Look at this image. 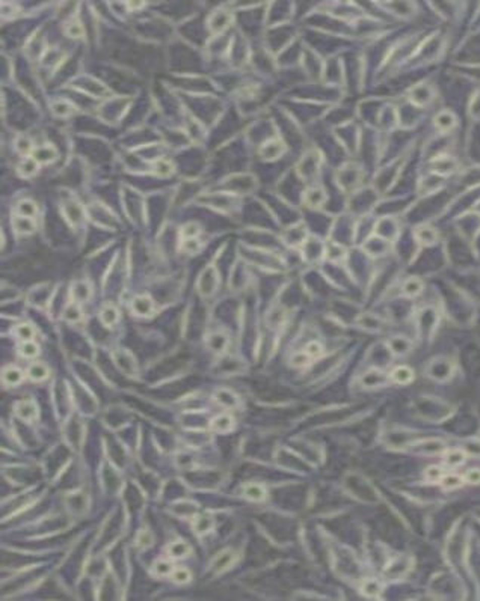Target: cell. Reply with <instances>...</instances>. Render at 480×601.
<instances>
[{
	"label": "cell",
	"mask_w": 480,
	"mask_h": 601,
	"mask_svg": "<svg viewBox=\"0 0 480 601\" xmlns=\"http://www.w3.org/2000/svg\"><path fill=\"white\" fill-rule=\"evenodd\" d=\"M35 161H38L39 164H48L53 163L57 158V151L53 145H42V146H35L32 155H30Z\"/></svg>",
	"instance_id": "1"
},
{
	"label": "cell",
	"mask_w": 480,
	"mask_h": 601,
	"mask_svg": "<svg viewBox=\"0 0 480 601\" xmlns=\"http://www.w3.org/2000/svg\"><path fill=\"white\" fill-rule=\"evenodd\" d=\"M131 310L138 316H150L154 310V301L150 296H136L131 301Z\"/></svg>",
	"instance_id": "2"
},
{
	"label": "cell",
	"mask_w": 480,
	"mask_h": 601,
	"mask_svg": "<svg viewBox=\"0 0 480 601\" xmlns=\"http://www.w3.org/2000/svg\"><path fill=\"white\" fill-rule=\"evenodd\" d=\"M434 125L437 127V130H440L443 133H447V131L453 130L456 127V116L450 110H443V112H440L435 116Z\"/></svg>",
	"instance_id": "3"
},
{
	"label": "cell",
	"mask_w": 480,
	"mask_h": 601,
	"mask_svg": "<svg viewBox=\"0 0 480 601\" xmlns=\"http://www.w3.org/2000/svg\"><path fill=\"white\" fill-rule=\"evenodd\" d=\"M12 229L20 234V235H29L35 231V222L30 217H23V216H14L11 220Z\"/></svg>",
	"instance_id": "4"
},
{
	"label": "cell",
	"mask_w": 480,
	"mask_h": 601,
	"mask_svg": "<svg viewBox=\"0 0 480 601\" xmlns=\"http://www.w3.org/2000/svg\"><path fill=\"white\" fill-rule=\"evenodd\" d=\"M15 413H17V416L20 419H23L26 422H32L38 416V410H36V405L33 404V401H20V402H17Z\"/></svg>",
	"instance_id": "5"
},
{
	"label": "cell",
	"mask_w": 480,
	"mask_h": 601,
	"mask_svg": "<svg viewBox=\"0 0 480 601\" xmlns=\"http://www.w3.org/2000/svg\"><path fill=\"white\" fill-rule=\"evenodd\" d=\"M166 552H168V555L172 559H183V558H187L192 553V549H190V546L186 541L177 540V541H172L166 547Z\"/></svg>",
	"instance_id": "6"
},
{
	"label": "cell",
	"mask_w": 480,
	"mask_h": 601,
	"mask_svg": "<svg viewBox=\"0 0 480 601\" xmlns=\"http://www.w3.org/2000/svg\"><path fill=\"white\" fill-rule=\"evenodd\" d=\"M284 152V143L280 140H270L267 143H264L260 149V154L263 158L266 160H273L278 158L281 154Z\"/></svg>",
	"instance_id": "7"
},
{
	"label": "cell",
	"mask_w": 480,
	"mask_h": 601,
	"mask_svg": "<svg viewBox=\"0 0 480 601\" xmlns=\"http://www.w3.org/2000/svg\"><path fill=\"white\" fill-rule=\"evenodd\" d=\"M23 378H24L23 371L18 369V368H15V366H8V368H5L3 372H2V381H3V384H5V386H9V387L18 386V384L23 381Z\"/></svg>",
	"instance_id": "8"
},
{
	"label": "cell",
	"mask_w": 480,
	"mask_h": 601,
	"mask_svg": "<svg viewBox=\"0 0 480 601\" xmlns=\"http://www.w3.org/2000/svg\"><path fill=\"white\" fill-rule=\"evenodd\" d=\"M325 199H326V195L319 187H313V189L307 190L305 196H304V201H305L307 207H310V208H319L320 205H323Z\"/></svg>",
	"instance_id": "9"
},
{
	"label": "cell",
	"mask_w": 480,
	"mask_h": 601,
	"mask_svg": "<svg viewBox=\"0 0 480 601\" xmlns=\"http://www.w3.org/2000/svg\"><path fill=\"white\" fill-rule=\"evenodd\" d=\"M38 166H39V163L35 161L32 157H24V158L20 161V164H18V167H17V172H18V175H20L21 178H32L33 175H36Z\"/></svg>",
	"instance_id": "10"
},
{
	"label": "cell",
	"mask_w": 480,
	"mask_h": 601,
	"mask_svg": "<svg viewBox=\"0 0 480 601\" xmlns=\"http://www.w3.org/2000/svg\"><path fill=\"white\" fill-rule=\"evenodd\" d=\"M15 214L17 216H23V217L35 219V216L38 214V205L32 199H21L15 205Z\"/></svg>",
	"instance_id": "11"
},
{
	"label": "cell",
	"mask_w": 480,
	"mask_h": 601,
	"mask_svg": "<svg viewBox=\"0 0 480 601\" xmlns=\"http://www.w3.org/2000/svg\"><path fill=\"white\" fill-rule=\"evenodd\" d=\"M234 420L230 414H219L212 420V430L216 433H227L233 428Z\"/></svg>",
	"instance_id": "12"
},
{
	"label": "cell",
	"mask_w": 480,
	"mask_h": 601,
	"mask_svg": "<svg viewBox=\"0 0 480 601\" xmlns=\"http://www.w3.org/2000/svg\"><path fill=\"white\" fill-rule=\"evenodd\" d=\"M27 375L32 381H42L47 378L48 375V369L44 363L41 362H33L29 368H27Z\"/></svg>",
	"instance_id": "13"
},
{
	"label": "cell",
	"mask_w": 480,
	"mask_h": 601,
	"mask_svg": "<svg viewBox=\"0 0 480 601\" xmlns=\"http://www.w3.org/2000/svg\"><path fill=\"white\" fill-rule=\"evenodd\" d=\"M100 316H101L103 324L112 327V325H115V324L118 322V319H119V312L116 310L115 306H112V304H104L103 309H101V312H100Z\"/></svg>",
	"instance_id": "14"
},
{
	"label": "cell",
	"mask_w": 480,
	"mask_h": 601,
	"mask_svg": "<svg viewBox=\"0 0 480 601\" xmlns=\"http://www.w3.org/2000/svg\"><path fill=\"white\" fill-rule=\"evenodd\" d=\"M71 296L74 299V303H82L89 299L91 288L86 282H76L71 288Z\"/></svg>",
	"instance_id": "15"
},
{
	"label": "cell",
	"mask_w": 480,
	"mask_h": 601,
	"mask_svg": "<svg viewBox=\"0 0 480 601\" xmlns=\"http://www.w3.org/2000/svg\"><path fill=\"white\" fill-rule=\"evenodd\" d=\"M233 562H234V553L231 550H224L222 553H219L216 556V559L213 562V567H215V570L218 573H221V571L227 570Z\"/></svg>",
	"instance_id": "16"
},
{
	"label": "cell",
	"mask_w": 480,
	"mask_h": 601,
	"mask_svg": "<svg viewBox=\"0 0 480 601\" xmlns=\"http://www.w3.org/2000/svg\"><path fill=\"white\" fill-rule=\"evenodd\" d=\"M390 378H391L393 381L399 383V384H406V383H409V381L414 378V372H413V369H409L408 366H399V368H396V369L391 372Z\"/></svg>",
	"instance_id": "17"
},
{
	"label": "cell",
	"mask_w": 480,
	"mask_h": 601,
	"mask_svg": "<svg viewBox=\"0 0 480 601\" xmlns=\"http://www.w3.org/2000/svg\"><path fill=\"white\" fill-rule=\"evenodd\" d=\"M212 528H213V520H212V517H209V516H198L195 520H193V531L198 534V535H205V534H209L210 531H212Z\"/></svg>",
	"instance_id": "18"
},
{
	"label": "cell",
	"mask_w": 480,
	"mask_h": 601,
	"mask_svg": "<svg viewBox=\"0 0 480 601\" xmlns=\"http://www.w3.org/2000/svg\"><path fill=\"white\" fill-rule=\"evenodd\" d=\"M243 494H245V497L249 499V500L260 502V500H263V499L266 497V490H264L261 485H258V484H249V485L245 487Z\"/></svg>",
	"instance_id": "19"
},
{
	"label": "cell",
	"mask_w": 480,
	"mask_h": 601,
	"mask_svg": "<svg viewBox=\"0 0 480 601\" xmlns=\"http://www.w3.org/2000/svg\"><path fill=\"white\" fill-rule=\"evenodd\" d=\"M422 290H423V284L417 278H411L403 284V294L406 297H416L422 293Z\"/></svg>",
	"instance_id": "20"
},
{
	"label": "cell",
	"mask_w": 480,
	"mask_h": 601,
	"mask_svg": "<svg viewBox=\"0 0 480 601\" xmlns=\"http://www.w3.org/2000/svg\"><path fill=\"white\" fill-rule=\"evenodd\" d=\"M434 167H435V170H437V172H441V174H450V172H453V170H455V160H453L452 157H449V155L440 157L437 161H434Z\"/></svg>",
	"instance_id": "21"
},
{
	"label": "cell",
	"mask_w": 480,
	"mask_h": 601,
	"mask_svg": "<svg viewBox=\"0 0 480 601\" xmlns=\"http://www.w3.org/2000/svg\"><path fill=\"white\" fill-rule=\"evenodd\" d=\"M15 148H17V151H18L21 155H27V157H30L32 152H33V149H35V146L32 145L30 139L26 137V136H18V137H17V140H15Z\"/></svg>",
	"instance_id": "22"
},
{
	"label": "cell",
	"mask_w": 480,
	"mask_h": 601,
	"mask_svg": "<svg viewBox=\"0 0 480 601\" xmlns=\"http://www.w3.org/2000/svg\"><path fill=\"white\" fill-rule=\"evenodd\" d=\"M417 238H419L420 243H423V244H432V243L437 241V232H435L434 228L423 226V228H419V231H417Z\"/></svg>",
	"instance_id": "23"
},
{
	"label": "cell",
	"mask_w": 480,
	"mask_h": 601,
	"mask_svg": "<svg viewBox=\"0 0 480 601\" xmlns=\"http://www.w3.org/2000/svg\"><path fill=\"white\" fill-rule=\"evenodd\" d=\"M153 571H154V574L157 577H166V576H171V573L174 571V567H172V564L169 561L159 559V561H156Z\"/></svg>",
	"instance_id": "24"
},
{
	"label": "cell",
	"mask_w": 480,
	"mask_h": 601,
	"mask_svg": "<svg viewBox=\"0 0 480 601\" xmlns=\"http://www.w3.org/2000/svg\"><path fill=\"white\" fill-rule=\"evenodd\" d=\"M228 21H230V18L227 17V14L216 12V14L212 17L210 27H212V30H213V32H221V30H224V29L228 26Z\"/></svg>",
	"instance_id": "25"
},
{
	"label": "cell",
	"mask_w": 480,
	"mask_h": 601,
	"mask_svg": "<svg viewBox=\"0 0 480 601\" xmlns=\"http://www.w3.org/2000/svg\"><path fill=\"white\" fill-rule=\"evenodd\" d=\"M153 172L159 177H171L174 174V166L166 160H159L153 166Z\"/></svg>",
	"instance_id": "26"
},
{
	"label": "cell",
	"mask_w": 480,
	"mask_h": 601,
	"mask_svg": "<svg viewBox=\"0 0 480 601\" xmlns=\"http://www.w3.org/2000/svg\"><path fill=\"white\" fill-rule=\"evenodd\" d=\"M171 579H172L175 583H178V585H184V583L190 582L192 574H190V571H189L187 568L178 567V568H174V571L171 573Z\"/></svg>",
	"instance_id": "27"
},
{
	"label": "cell",
	"mask_w": 480,
	"mask_h": 601,
	"mask_svg": "<svg viewBox=\"0 0 480 601\" xmlns=\"http://www.w3.org/2000/svg\"><path fill=\"white\" fill-rule=\"evenodd\" d=\"M216 401H218V404H221V405H224V407H234V405H237V398H236L231 392H228V390H219V392L216 393Z\"/></svg>",
	"instance_id": "28"
},
{
	"label": "cell",
	"mask_w": 480,
	"mask_h": 601,
	"mask_svg": "<svg viewBox=\"0 0 480 601\" xmlns=\"http://www.w3.org/2000/svg\"><path fill=\"white\" fill-rule=\"evenodd\" d=\"M199 232H201L199 225L190 222V223H186V225L181 228L180 235L183 237V240H189V238H196V237L199 235Z\"/></svg>",
	"instance_id": "29"
},
{
	"label": "cell",
	"mask_w": 480,
	"mask_h": 601,
	"mask_svg": "<svg viewBox=\"0 0 480 601\" xmlns=\"http://www.w3.org/2000/svg\"><path fill=\"white\" fill-rule=\"evenodd\" d=\"M38 353H39V347L33 340L23 342V345L20 347V354L26 359H33L35 356H38Z\"/></svg>",
	"instance_id": "30"
},
{
	"label": "cell",
	"mask_w": 480,
	"mask_h": 601,
	"mask_svg": "<svg viewBox=\"0 0 480 601\" xmlns=\"http://www.w3.org/2000/svg\"><path fill=\"white\" fill-rule=\"evenodd\" d=\"M51 110H53V113L56 115V116H70L71 113H73V109H71V106H70V103H66V101H54L53 104H51Z\"/></svg>",
	"instance_id": "31"
},
{
	"label": "cell",
	"mask_w": 480,
	"mask_h": 601,
	"mask_svg": "<svg viewBox=\"0 0 480 601\" xmlns=\"http://www.w3.org/2000/svg\"><path fill=\"white\" fill-rule=\"evenodd\" d=\"M15 333H17V336H18L23 342H29V340H32L33 336H35V330H33V327H32L30 324H20V325L17 327Z\"/></svg>",
	"instance_id": "32"
},
{
	"label": "cell",
	"mask_w": 480,
	"mask_h": 601,
	"mask_svg": "<svg viewBox=\"0 0 480 601\" xmlns=\"http://www.w3.org/2000/svg\"><path fill=\"white\" fill-rule=\"evenodd\" d=\"M310 360H311V357H310L305 351L295 353V354L290 357V363H292V366H295V368H304V366H307V365L310 363Z\"/></svg>",
	"instance_id": "33"
},
{
	"label": "cell",
	"mask_w": 480,
	"mask_h": 601,
	"mask_svg": "<svg viewBox=\"0 0 480 601\" xmlns=\"http://www.w3.org/2000/svg\"><path fill=\"white\" fill-rule=\"evenodd\" d=\"M390 347L396 354H405L409 350V342L403 337H394L390 340Z\"/></svg>",
	"instance_id": "34"
},
{
	"label": "cell",
	"mask_w": 480,
	"mask_h": 601,
	"mask_svg": "<svg viewBox=\"0 0 480 601\" xmlns=\"http://www.w3.org/2000/svg\"><path fill=\"white\" fill-rule=\"evenodd\" d=\"M80 318H82V310H80L79 304L73 301V303L66 307V310H65V319L70 321V322H76V321H79Z\"/></svg>",
	"instance_id": "35"
},
{
	"label": "cell",
	"mask_w": 480,
	"mask_h": 601,
	"mask_svg": "<svg viewBox=\"0 0 480 601\" xmlns=\"http://www.w3.org/2000/svg\"><path fill=\"white\" fill-rule=\"evenodd\" d=\"M464 461H465V454H464L462 451L455 449V451H450V452L446 455V463H447L449 466H459V464H462Z\"/></svg>",
	"instance_id": "36"
},
{
	"label": "cell",
	"mask_w": 480,
	"mask_h": 601,
	"mask_svg": "<svg viewBox=\"0 0 480 601\" xmlns=\"http://www.w3.org/2000/svg\"><path fill=\"white\" fill-rule=\"evenodd\" d=\"M65 33L70 38H82L83 36V26L79 21H71L65 26Z\"/></svg>",
	"instance_id": "37"
},
{
	"label": "cell",
	"mask_w": 480,
	"mask_h": 601,
	"mask_svg": "<svg viewBox=\"0 0 480 601\" xmlns=\"http://www.w3.org/2000/svg\"><path fill=\"white\" fill-rule=\"evenodd\" d=\"M201 249V243L196 238H189V240H183L181 244V250L184 253H198Z\"/></svg>",
	"instance_id": "38"
},
{
	"label": "cell",
	"mask_w": 480,
	"mask_h": 601,
	"mask_svg": "<svg viewBox=\"0 0 480 601\" xmlns=\"http://www.w3.org/2000/svg\"><path fill=\"white\" fill-rule=\"evenodd\" d=\"M462 478L461 476H458V475H446V476H443L441 478V484H443V487L444 488H456V487H459L461 484H462Z\"/></svg>",
	"instance_id": "39"
},
{
	"label": "cell",
	"mask_w": 480,
	"mask_h": 601,
	"mask_svg": "<svg viewBox=\"0 0 480 601\" xmlns=\"http://www.w3.org/2000/svg\"><path fill=\"white\" fill-rule=\"evenodd\" d=\"M363 591H364V594H367V595H370V597H375V595H378V594L381 592V585H379L378 580L370 579V580H367V582L363 585Z\"/></svg>",
	"instance_id": "40"
},
{
	"label": "cell",
	"mask_w": 480,
	"mask_h": 601,
	"mask_svg": "<svg viewBox=\"0 0 480 601\" xmlns=\"http://www.w3.org/2000/svg\"><path fill=\"white\" fill-rule=\"evenodd\" d=\"M225 342H227V337L224 334L216 333L210 337V348H213V351H222V348L225 347Z\"/></svg>",
	"instance_id": "41"
},
{
	"label": "cell",
	"mask_w": 480,
	"mask_h": 601,
	"mask_svg": "<svg viewBox=\"0 0 480 601\" xmlns=\"http://www.w3.org/2000/svg\"><path fill=\"white\" fill-rule=\"evenodd\" d=\"M153 544V535L150 531H141L138 535V546L141 549H147Z\"/></svg>",
	"instance_id": "42"
},
{
	"label": "cell",
	"mask_w": 480,
	"mask_h": 601,
	"mask_svg": "<svg viewBox=\"0 0 480 601\" xmlns=\"http://www.w3.org/2000/svg\"><path fill=\"white\" fill-rule=\"evenodd\" d=\"M305 353L311 357V359H314V357H319L322 353H323V347H322V344H319V342H310L308 345H307V348H305Z\"/></svg>",
	"instance_id": "43"
},
{
	"label": "cell",
	"mask_w": 480,
	"mask_h": 601,
	"mask_svg": "<svg viewBox=\"0 0 480 601\" xmlns=\"http://www.w3.org/2000/svg\"><path fill=\"white\" fill-rule=\"evenodd\" d=\"M426 478L429 479V481H440L441 478H443V470L440 469V467H429L428 470H426Z\"/></svg>",
	"instance_id": "44"
},
{
	"label": "cell",
	"mask_w": 480,
	"mask_h": 601,
	"mask_svg": "<svg viewBox=\"0 0 480 601\" xmlns=\"http://www.w3.org/2000/svg\"><path fill=\"white\" fill-rule=\"evenodd\" d=\"M465 481L468 484H480V470L479 469H473L465 475Z\"/></svg>",
	"instance_id": "45"
}]
</instances>
